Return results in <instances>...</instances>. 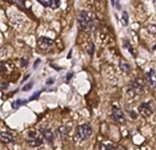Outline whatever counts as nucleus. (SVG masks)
I'll return each mask as SVG.
<instances>
[{
    "mask_svg": "<svg viewBox=\"0 0 156 150\" xmlns=\"http://www.w3.org/2000/svg\"><path fill=\"white\" fill-rule=\"evenodd\" d=\"M98 150H116L114 148V146L113 145H106V144H103V143H101L100 145H99V148Z\"/></svg>",
    "mask_w": 156,
    "mask_h": 150,
    "instance_id": "obj_15",
    "label": "nucleus"
},
{
    "mask_svg": "<svg viewBox=\"0 0 156 150\" xmlns=\"http://www.w3.org/2000/svg\"><path fill=\"white\" fill-rule=\"evenodd\" d=\"M6 70V67H5L3 63H0V72H4Z\"/></svg>",
    "mask_w": 156,
    "mask_h": 150,
    "instance_id": "obj_25",
    "label": "nucleus"
},
{
    "mask_svg": "<svg viewBox=\"0 0 156 150\" xmlns=\"http://www.w3.org/2000/svg\"><path fill=\"white\" fill-rule=\"evenodd\" d=\"M40 94H41V91H39V92H37L36 94H34L32 97H30V99H29V100H36L37 98L40 96Z\"/></svg>",
    "mask_w": 156,
    "mask_h": 150,
    "instance_id": "obj_23",
    "label": "nucleus"
},
{
    "mask_svg": "<svg viewBox=\"0 0 156 150\" xmlns=\"http://www.w3.org/2000/svg\"><path fill=\"white\" fill-rule=\"evenodd\" d=\"M116 150H126L123 146H118L117 148H116Z\"/></svg>",
    "mask_w": 156,
    "mask_h": 150,
    "instance_id": "obj_28",
    "label": "nucleus"
},
{
    "mask_svg": "<svg viewBox=\"0 0 156 150\" xmlns=\"http://www.w3.org/2000/svg\"><path fill=\"white\" fill-rule=\"evenodd\" d=\"M28 77H29V74H28V75H26V77H24V79H23V82H24V81H26V79H28Z\"/></svg>",
    "mask_w": 156,
    "mask_h": 150,
    "instance_id": "obj_29",
    "label": "nucleus"
},
{
    "mask_svg": "<svg viewBox=\"0 0 156 150\" xmlns=\"http://www.w3.org/2000/svg\"><path fill=\"white\" fill-rule=\"evenodd\" d=\"M33 87V82H30V83H28L26 85H24L23 87V91L24 92H28L31 89V88Z\"/></svg>",
    "mask_w": 156,
    "mask_h": 150,
    "instance_id": "obj_19",
    "label": "nucleus"
},
{
    "mask_svg": "<svg viewBox=\"0 0 156 150\" xmlns=\"http://www.w3.org/2000/svg\"><path fill=\"white\" fill-rule=\"evenodd\" d=\"M121 20H122V24L124 26H127L128 24H129V16H128V13L126 11L123 12L122 14V17H121Z\"/></svg>",
    "mask_w": 156,
    "mask_h": 150,
    "instance_id": "obj_14",
    "label": "nucleus"
},
{
    "mask_svg": "<svg viewBox=\"0 0 156 150\" xmlns=\"http://www.w3.org/2000/svg\"><path fill=\"white\" fill-rule=\"evenodd\" d=\"M94 51H95V46H94V44L92 42H90L88 45V48H87V53L92 57L94 55Z\"/></svg>",
    "mask_w": 156,
    "mask_h": 150,
    "instance_id": "obj_17",
    "label": "nucleus"
},
{
    "mask_svg": "<svg viewBox=\"0 0 156 150\" xmlns=\"http://www.w3.org/2000/svg\"><path fill=\"white\" fill-rule=\"evenodd\" d=\"M0 141L3 143H10V142H13L14 137L12 136V134H10L8 132H2L0 134Z\"/></svg>",
    "mask_w": 156,
    "mask_h": 150,
    "instance_id": "obj_11",
    "label": "nucleus"
},
{
    "mask_svg": "<svg viewBox=\"0 0 156 150\" xmlns=\"http://www.w3.org/2000/svg\"><path fill=\"white\" fill-rule=\"evenodd\" d=\"M38 3H40L42 6L48 7L53 10H56L60 7L61 0H36Z\"/></svg>",
    "mask_w": 156,
    "mask_h": 150,
    "instance_id": "obj_8",
    "label": "nucleus"
},
{
    "mask_svg": "<svg viewBox=\"0 0 156 150\" xmlns=\"http://www.w3.org/2000/svg\"><path fill=\"white\" fill-rule=\"evenodd\" d=\"M155 49H156V45L154 46V47H153V50H155Z\"/></svg>",
    "mask_w": 156,
    "mask_h": 150,
    "instance_id": "obj_32",
    "label": "nucleus"
},
{
    "mask_svg": "<svg viewBox=\"0 0 156 150\" xmlns=\"http://www.w3.org/2000/svg\"><path fill=\"white\" fill-rule=\"evenodd\" d=\"M131 91L134 94L142 95L145 93V84L140 79H135L131 82Z\"/></svg>",
    "mask_w": 156,
    "mask_h": 150,
    "instance_id": "obj_5",
    "label": "nucleus"
},
{
    "mask_svg": "<svg viewBox=\"0 0 156 150\" xmlns=\"http://www.w3.org/2000/svg\"><path fill=\"white\" fill-rule=\"evenodd\" d=\"M14 2L20 8H24V0H14Z\"/></svg>",
    "mask_w": 156,
    "mask_h": 150,
    "instance_id": "obj_20",
    "label": "nucleus"
},
{
    "mask_svg": "<svg viewBox=\"0 0 156 150\" xmlns=\"http://www.w3.org/2000/svg\"><path fill=\"white\" fill-rule=\"evenodd\" d=\"M92 134H93V130L91 125L85 123V124L79 125V126L76 128L75 137L79 141H84L92 136Z\"/></svg>",
    "mask_w": 156,
    "mask_h": 150,
    "instance_id": "obj_1",
    "label": "nucleus"
},
{
    "mask_svg": "<svg viewBox=\"0 0 156 150\" xmlns=\"http://www.w3.org/2000/svg\"><path fill=\"white\" fill-rule=\"evenodd\" d=\"M124 47L127 49V50L130 52L131 54H132L133 56H135V53H134V50H133V48H132V45L130 44V42L127 40H124Z\"/></svg>",
    "mask_w": 156,
    "mask_h": 150,
    "instance_id": "obj_16",
    "label": "nucleus"
},
{
    "mask_svg": "<svg viewBox=\"0 0 156 150\" xmlns=\"http://www.w3.org/2000/svg\"><path fill=\"white\" fill-rule=\"evenodd\" d=\"M112 118L117 122L118 124H124L125 123V115L122 110L120 109L117 105L112 106Z\"/></svg>",
    "mask_w": 156,
    "mask_h": 150,
    "instance_id": "obj_6",
    "label": "nucleus"
},
{
    "mask_svg": "<svg viewBox=\"0 0 156 150\" xmlns=\"http://www.w3.org/2000/svg\"><path fill=\"white\" fill-rule=\"evenodd\" d=\"M147 78L150 87L154 91H156V71L154 69H150L147 73Z\"/></svg>",
    "mask_w": 156,
    "mask_h": 150,
    "instance_id": "obj_9",
    "label": "nucleus"
},
{
    "mask_svg": "<svg viewBox=\"0 0 156 150\" xmlns=\"http://www.w3.org/2000/svg\"><path fill=\"white\" fill-rule=\"evenodd\" d=\"M148 30H149L150 33L156 34V24H150V26H148Z\"/></svg>",
    "mask_w": 156,
    "mask_h": 150,
    "instance_id": "obj_21",
    "label": "nucleus"
},
{
    "mask_svg": "<svg viewBox=\"0 0 156 150\" xmlns=\"http://www.w3.org/2000/svg\"><path fill=\"white\" fill-rule=\"evenodd\" d=\"M119 66H120V68H121V70H123L124 72L126 73H129L130 72V65H128L127 63H124V61H121V63H119Z\"/></svg>",
    "mask_w": 156,
    "mask_h": 150,
    "instance_id": "obj_13",
    "label": "nucleus"
},
{
    "mask_svg": "<svg viewBox=\"0 0 156 150\" xmlns=\"http://www.w3.org/2000/svg\"><path fill=\"white\" fill-rule=\"evenodd\" d=\"M111 5H112V6H114V5H115V0H111Z\"/></svg>",
    "mask_w": 156,
    "mask_h": 150,
    "instance_id": "obj_31",
    "label": "nucleus"
},
{
    "mask_svg": "<svg viewBox=\"0 0 156 150\" xmlns=\"http://www.w3.org/2000/svg\"><path fill=\"white\" fill-rule=\"evenodd\" d=\"M91 24V15L86 11H81L78 16V26L81 30H86Z\"/></svg>",
    "mask_w": 156,
    "mask_h": 150,
    "instance_id": "obj_3",
    "label": "nucleus"
},
{
    "mask_svg": "<svg viewBox=\"0 0 156 150\" xmlns=\"http://www.w3.org/2000/svg\"><path fill=\"white\" fill-rule=\"evenodd\" d=\"M54 81H55L54 80V78H48V79L46 80V84L47 85H52L54 83Z\"/></svg>",
    "mask_w": 156,
    "mask_h": 150,
    "instance_id": "obj_24",
    "label": "nucleus"
},
{
    "mask_svg": "<svg viewBox=\"0 0 156 150\" xmlns=\"http://www.w3.org/2000/svg\"><path fill=\"white\" fill-rule=\"evenodd\" d=\"M39 63H40V60H39V59H37V60H36V61H35V63H34V65H33V67H34V68H36V66H37V65H38Z\"/></svg>",
    "mask_w": 156,
    "mask_h": 150,
    "instance_id": "obj_26",
    "label": "nucleus"
},
{
    "mask_svg": "<svg viewBox=\"0 0 156 150\" xmlns=\"http://www.w3.org/2000/svg\"><path fill=\"white\" fill-rule=\"evenodd\" d=\"M28 61L26 60V59H24V58L21 59V65L22 66H26L28 65Z\"/></svg>",
    "mask_w": 156,
    "mask_h": 150,
    "instance_id": "obj_22",
    "label": "nucleus"
},
{
    "mask_svg": "<svg viewBox=\"0 0 156 150\" xmlns=\"http://www.w3.org/2000/svg\"><path fill=\"white\" fill-rule=\"evenodd\" d=\"M71 76H72V73H69L68 76V80H69L71 78Z\"/></svg>",
    "mask_w": 156,
    "mask_h": 150,
    "instance_id": "obj_30",
    "label": "nucleus"
},
{
    "mask_svg": "<svg viewBox=\"0 0 156 150\" xmlns=\"http://www.w3.org/2000/svg\"><path fill=\"white\" fill-rule=\"evenodd\" d=\"M37 44H38V47L40 50L49 51L53 48L55 42H54V40H52L50 38L45 37V36H41V37H39L38 40H37Z\"/></svg>",
    "mask_w": 156,
    "mask_h": 150,
    "instance_id": "obj_4",
    "label": "nucleus"
},
{
    "mask_svg": "<svg viewBox=\"0 0 156 150\" xmlns=\"http://www.w3.org/2000/svg\"><path fill=\"white\" fill-rule=\"evenodd\" d=\"M58 133L61 137V139H66L69 135V128L66 126H61L58 129Z\"/></svg>",
    "mask_w": 156,
    "mask_h": 150,
    "instance_id": "obj_12",
    "label": "nucleus"
},
{
    "mask_svg": "<svg viewBox=\"0 0 156 150\" xmlns=\"http://www.w3.org/2000/svg\"><path fill=\"white\" fill-rule=\"evenodd\" d=\"M26 141L31 147H38L43 143V136L37 131H29L26 137Z\"/></svg>",
    "mask_w": 156,
    "mask_h": 150,
    "instance_id": "obj_2",
    "label": "nucleus"
},
{
    "mask_svg": "<svg viewBox=\"0 0 156 150\" xmlns=\"http://www.w3.org/2000/svg\"><path fill=\"white\" fill-rule=\"evenodd\" d=\"M134 114H135V112H134V111L131 112V116H132V118H133V119H136L137 116H136V115H134Z\"/></svg>",
    "mask_w": 156,
    "mask_h": 150,
    "instance_id": "obj_27",
    "label": "nucleus"
},
{
    "mask_svg": "<svg viewBox=\"0 0 156 150\" xmlns=\"http://www.w3.org/2000/svg\"><path fill=\"white\" fill-rule=\"evenodd\" d=\"M26 102V100H18L16 102H13V107L14 108H17V107H19V106H21V105H23Z\"/></svg>",
    "mask_w": 156,
    "mask_h": 150,
    "instance_id": "obj_18",
    "label": "nucleus"
},
{
    "mask_svg": "<svg viewBox=\"0 0 156 150\" xmlns=\"http://www.w3.org/2000/svg\"><path fill=\"white\" fill-rule=\"evenodd\" d=\"M41 134L43 136V139L48 142V143L52 144L55 139V136H54L53 132L50 129H41Z\"/></svg>",
    "mask_w": 156,
    "mask_h": 150,
    "instance_id": "obj_10",
    "label": "nucleus"
},
{
    "mask_svg": "<svg viewBox=\"0 0 156 150\" xmlns=\"http://www.w3.org/2000/svg\"><path fill=\"white\" fill-rule=\"evenodd\" d=\"M138 112H140L143 117L148 118L151 116L152 114V108L148 102H142L140 103V106H138Z\"/></svg>",
    "mask_w": 156,
    "mask_h": 150,
    "instance_id": "obj_7",
    "label": "nucleus"
}]
</instances>
